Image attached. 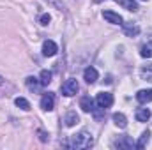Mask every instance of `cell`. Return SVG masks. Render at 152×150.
Returning <instances> with one entry per match:
<instances>
[{
  "label": "cell",
  "mask_w": 152,
  "mask_h": 150,
  "mask_svg": "<svg viewBox=\"0 0 152 150\" xmlns=\"http://www.w3.org/2000/svg\"><path fill=\"white\" fill-rule=\"evenodd\" d=\"M14 103H16V106H18V108H21L23 111H28V110H30V103H28L25 97H16V101H14Z\"/></svg>",
  "instance_id": "19"
},
{
  "label": "cell",
  "mask_w": 152,
  "mask_h": 150,
  "mask_svg": "<svg viewBox=\"0 0 152 150\" xmlns=\"http://www.w3.org/2000/svg\"><path fill=\"white\" fill-rule=\"evenodd\" d=\"M115 147L124 149V150H131V149H134V143H133V140H131V138L122 136V138H118V140L115 141Z\"/></svg>",
  "instance_id": "7"
},
{
  "label": "cell",
  "mask_w": 152,
  "mask_h": 150,
  "mask_svg": "<svg viewBox=\"0 0 152 150\" xmlns=\"http://www.w3.org/2000/svg\"><path fill=\"white\" fill-rule=\"evenodd\" d=\"M143 2H147V0H143Z\"/></svg>",
  "instance_id": "28"
},
{
  "label": "cell",
  "mask_w": 152,
  "mask_h": 150,
  "mask_svg": "<svg viewBox=\"0 0 152 150\" xmlns=\"http://www.w3.org/2000/svg\"><path fill=\"white\" fill-rule=\"evenodd\" d=\"M115 2H118L124 9H127V11H131V12L138 11V4H136V0H115Z\"/></svg>",
  "instance_id": "14"
},
{
  "label": "cell",
  "mask_w": 152,
  "mask_h": 150,
  "mask_svg": "<svg viewBox=\"0 0 152 150\" xmlns=\"http://www.w3.org/2000/svg\"><path fill=\"white\" fill-rule=\"evenodd\" d=\"M97 71L94 69V67H87L85 69V73H83V79L88 83V85H92V83H96L97 81Z\"/></svg>",
  "instance_id": "9"
},
{
  "label": "cell",
  "mask_w": 152,
  "mask_h": 150,
  "mask_svg": "<svg viewBox=\"0 0 152 150\" xmlns=\"http://www.w3.org/2000/svg\"><path fill=\"white\" fill-rule=\"evenodd\" d=\"M57 51H58V48L53 41H44L42 42V55L44 57H53V55H57Z\"/></svg>",
  "instance_id": "5"
},
{
  "label": "cell",
  "mask_w": 152,
  "mask_h": 150,
  "mask_svg": "<svg viewBox=\"0 0 152 150\" xmlns=\"http://www.w3.org/2000/svg\"><path fill=\"white\" fill-rule=\"evenodd\" d=\"M103 18L108 21V23H113V25H122V16L118 12H113V11H104L103 12Z\"/></svg>",
  "instance_id": "6"
},
{
  "label": "cell",
  "mask_w": 152,
  "mask_h": 150,
  "mask_svg": "<svg viewBox=\"0 0 152 150\" xmlns=\"http://www.w3.org/2000/svg\"><path fill=\"white\" fill-rule=\"evenodd\" d=\"M151 44H152V36H151Z\"/></svg>",
  "instance_id": "27"
},
{
  "label": "cell",
  "mask_w": 152,
  "mask_h": 150,
  "mask_svg": "<svg viewBox=\"0 0 152 150\" xmlns=\"http://www.w3.org/2000/svg\"><path fill=\"white\" fill-rule=\"evenodd\" d=\"M151 118V110L149 108H138L136 110V120L138 122H147Z\"/></svg>",
  "instance_id": "15"
},
{
  "label": "cell",
  "mask_w": 152,
  "mask_h": 150,
  "mask_svg": "<svg viewBox=\"0 0 152 150\" xmlns=\"http://www.w3.org/2000/svg\"><path fill=\"white\" fill-rule=\"evenodd\" d=\"M94 2H97V4H99V2H103V0H94Z\"/></svg>",
  "instance_id": "26"
},
{
  "label": "cell",
  "mask_w": 152,
  "mask_h": 150,
  "mask_svg": "<svg viewBox=\"0 0 152 150\" xmlns=\"http://www.w3.org/2000/svg\"><path fill=\"white\" fill-rule=\"evenodd\" d=\"M48 2H50L55 9H58V11H64V9H66V5H64L62 0H48Z\"/></svg>",
  "instance_id": "22"
},
{
  "label": "cell",
  "mask_w": 152,
  "mask_h": 150,
  "mask_svg": "<svg viewBox=\"0 0 152 150\" xmlns=\"http://www.w3.org/2000/svg\"><path fill=\"white\" fill-rule=\"evenodd\" d=\"M39 83L42 85V87H48L50 83H51V73L50 71H41V74H39Z\"/></svg>",
  "instance_id": "17"
},
{
  "label": "cell",
  "mask_w": 152,
  "mask_h": 150,
  "mask_svg": "<svg viewBox=\"0 0 152 150\" xmlns=\"http://www.w3.org/2000/svg\"><path fill=\"white\" fill-rule=\"evenodd\" d=\"M136 99H138V103H142V104L151 103L152 101V88H149V90H140V92L136 94Z\"/></svg>",
  "instance_id": "11"
},
{
  "label": "cell",
  "mask_w": 152,
  "mask_h": 150,
  "mask_svg": "<svg viewBox=\"0 0 152 150\" xmlns=\"http://www.w3.org/2000/svg\"><path fill=\"white\" fill-rule=\"evenodd\" d=\"M140 55H142L143 58H151V57H152V48H151V46H142Z\"/></svg>",
  "instance_id": "21"
},
{
  "label": "cell",
  "mask_w": 152,
  "mask_h": 150,
  "mask_svg": "<svg viewBox=\"0 0 152 150\" xmlns=\"http://www.w3.org/2000/svg\"><path fill=\"white\" fill-rule=\"evenodd\" d=\"M122 27H124V34L129 36V37H134V36L140 34V27L134 25V23H122Z\"/></svg>",
  "instance_id": "10"
},
{
  "label": "cell",
  "mask_w": 152,
  "mask_h": 150,
  "mask_svg": "<svg viewBox=\"0 0 152 150\" xmlns=\"http://www.w3.org/2000/svg\"><path fill=\"white\" fill-rule=\"evenodd\" d=\"M0 85H4V78L2 76H0Z\"/></svg>",
  "instance_id": "25"
},
{
  "label": "cell",
  "mask_w": 152,
  "mask_h": 150,
  "mask_svg": "<svg viewBox=\"0 0 152 150\" xmlns=\"http://www.w3.org/2000/svg\"><path fill=\"white\" fill-rule=\"evenodd\" d=\"M37 85H41L37 78H32V76L27 78V87H28V88H37Z\"/></svg>",
  "instance_id": "20"
},
{
  "label": "cell",
  "mask_w": 152,
  "mask_h": 150,
  "mask_svg": "<svg viewBox=\"0 0 152 150\" xmlns=\"http://www.w3.org/2000/svg\"><path fill=\"white\" fill-rule=\"evenodd\" d=\"M140 76H142V79H145V81H151V83H152V64L143 66V67L140 69Z\"/></svg>",
  "instance_id": "16"
},
{
  "label": "cell",
  "mask_w": 152,
  "mask_h": 150,
  "mask_svg": "<svg viewBox=\"0 0 152 150\" xmlns=\"http://www.w3.org/2000/svg\"><path fill=\"white\" fill-rule=\"evenodd\" d=\"M39 21H41V25H44V27H46V25L51 21V16H50L48 12H46V14H41V16H39Z\"/></svg>",
  "instance_id": "23"
},
{
  "label": "cell",
  "mask_w": 152,
  "mask_h": 150,
  "mask_svg": "<svg viewBox=\"0 0 152 150\" xmlns=\"http://www.w3.org/2000/svg\"><path fill=\"white\" fill-rule=\"evenodd\" d=\"M96 103H97V106H99L101 110H106V108H110V106L113 104V95L108 94V92H101V94H97Z\"/></svg>",
  "instance_id": "3"
},
{
  "label": "cell",
  "mask_w": 152,
  "mask_h": 150,
  "mask_svg": "<svg viewBox=\"0 0 152 150\" xmlns=\"http://www.w3.org/2000/svg\"><path fill=\"white\" fill-rule=\"evenodd\" d=\"M37 134H39V140L41 141H48V134L44 131H37Z\"/></svg>",
  "instance_id": "24"
},
{
  "label": "cell",
  "mask_w": 152,
  "mask_h": 150,
  "mask_svg": "<svg viewBox=\"0 0 152 150\" xmlns=\"http://www.w3.org/2000/svg\"><path fill=\"white\" fill-rule=\"evenodd\" d=\"M113 124L118 127V129H124L126 125H127V118H126V115L124 113H113Z\"/></svg>",
  "instance_id": "13"
},
{
  "label": "cell",
  "mask_w": 152,
  "mask_h": 150,
  "mask_svg": "<svg viewBox=\"0 0 152 150\" xmlns=\"http://www.w3.org/2000/svg\"><path fill=\"white\" fill-rule=\"evenodd\" d=\"M149 140H151V133H149V131H145V133L140 136L138 143H134V147H136V149H143V147L149 143Z\"/></svg>",
  "instance_id": "18"
},
{
  "label": "cell",
  "mask_w": 152,
  "mask_h": 150,
  "mask_svg": "<svg viewBox=\"0 0 152 150\" xmlns=\"http://www.w3.org/2000/svg\"><path fill=\"white\" fill-rule=\"evenodd\" d=\"M60 90H62V95H66V97H73V95L78 94L80 85H78V81H76L75 78H69V79H66V81L62 83Z\"/></svg>",
  "instance_id": "2"
},
{
  "label": "cell",
  "mask_w": 152,
  "mask_h": 150,
  "mask_svg": "<svg viewBox=\"0 0 152 150\" xmlns=\"http://www.w3.org/2000/svg\"><path fill=\"white\" fill-rule=\"evenodd\" d=\"M92 145H94V138H92V134H90L87 129H83V131L73 134V136H71V141H69V147H71V149H76V150L90 149Z\"/></svg>",
  "instance_id": "1"
},
{
  "label": "cell",
  "mask_w": 152,
  "mask_h": 150,
  "mask_svg": "<svg viewBox=\"0 0 152 150\" xmlns=\"http://www.w3.org/2000/svg\"><path fill=\"white\" fill-rule=\"evenodd\" d=\"M80 108L85 113H90L94 110V101L90 99V95H83V97L80 99Z\"/></svg>",
  "instance_id": "8"
},
{
  "label": "cell",
  "mask_w": 152,
  "mask_h": 150,
  "mask_svg": "<svg viewBox=\"0 0 152 150\" xmlns=\"http://www.w3.org/2000/svg\"><path fill=\"white\" fill-rule=\"evenodd\" d=\"M80 122V117L76 115V111H67L66 113V117H64V124L67 125V127H73Z\"/></svg>",
  "instance_id": "12"
},
{
  "label": "cell",
  "mask_w": 152,
  "mask_h": 150,
  "mask_svg": "<svg viewBox=\"0 0 152 150\" xmlns=\"http://www.w3.org/2000/svg\"><path fill=\"white\" fill-rule=\"evenodd\" d=\"M53 106H55V97H53V94H44L42 97H41V108L44 110V111H51L53 110Z\"/></svg>",
  "instance_id": "4"
}]
</instances>
